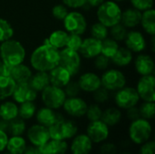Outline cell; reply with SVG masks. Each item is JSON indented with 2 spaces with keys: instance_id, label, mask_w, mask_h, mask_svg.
<instances>
[{
  "instance_id": "obj_17",
  "label": "cell",
  "mask_w": 155,
  "mask_h": 154,
  "mask_svg": "<svg viewBox=\"0 0 155 154\" xmlns=\"http://www.w3.org/2000/svg\"><path fill=\"white\" fill-rule=\"evenodd\" d=\"M37 96L38 93L35 91L28 83H24L16 84L11 97L14 102L20 104L25 102H35L37 99Z\"/></svg>"
},
{
  "instance_id": "obj_50",
  "label": "cell",
  "mask_w": 155,
  "mask_h": 154,
  "mask_svg": "<svg viewBox=\"0 0 155 154\" xmlns=\"http://www.w3.org/2000/svg\"><path fill=\"white\" fill-rule=\"evenodd\" d=\"M125 116L126 118L132 122V121H134V120H137L139 118H141V115H140V111H139V107L138 105L136 106H134V107H131L127 110H125Z\"/></svg>"
},
{
  "instance_id": "obj_46",
  "label": "cell",
  "mask_w": 155,
  "mask_h": 154,
  "mask_svg": "<svg viewBox=\"0 0 155 154\" xmlns=\"http://www.w3.org/2000/svg\"><path fill=\"white\" fill-rule=\"evenodd\" d=\"M64 93L66 95V97H74V96H78L80 94V93L82 92L79 84L77 83V81H73L71 80L64 88Z\"/></svg>"
},
{
  "instance_id": "obj_48",
  "label": "cell",
  "mask_w": 155,
  "mask_h": 154,
  "mask_svg": "<svg viewBox=\"0 0 155 154\" xmlns=\"http://www.w3.org/2000/svg\"><path fill=\"white\" fill-rule=\"evenodd\" d=\"M82 42H83L82 35L75 34H69L65 47L70 48V49L74 50V51H79L81 44H82Z\"/></svg>"
},
{
  "instance_id": "obj_23",
  "label": "cell",
  "mask_w": 155,
  "mask_h": 154,
  "mask_svg": "<svg viewBox=\"0 0 155 154\" xmlns=\"http://www.w3.org/2000/svg\"><path fill=\"white\" fill-rule=\"evenodd\" d=\"M142 13L141 11L132 7H128L125 10L122 11L121 21L120 23L123 24L127 29H134L140 25L141 19H142Z\"/></svg>"
},
{
  "instance_id": "obj_4",
  "label": "cell",
  "mask_w": 155,
  "mask_h": 154,
  "mask_svg": "<svg viewBox=\"0 0 155 154\" xmlns=\"http://www.w3.org/2000/svg\"><path fill=\"white\" fill-rule=\"evenodd\" d=\"M122 8L118 2L114 0H105L97 7V20L108 28L119 24L121 21Z\"/></svg>"
},
{
  "instance_id": "obj_47",
  "label": "cell",
  "mask_w": 155,
  "mask_h": 154,
  "mask_svg": "<svg viewBox=\"0 0 155 154\" xmlns=\"http://www.w3.org/2000/svg\"><path fill=\"white\" fill-rule=\"evenodd\" d=\"M132 6L141 12L153 8L154 0H130Z\"/></svg>"
},
{
  "instance_id": "obj_49",
  "label": "cell",
  "mask_w": 155,
  "mask_h": 154,
  "mask_svg": "<svg viewBox=\"0 0 155 154\" xmlns=\"http://www.w3.org/2000/svg\"><path fill=\"white\" fill-rule=\"evenodd\" d=\"M138 154H155V143L153 139L139 145Z\"/></svg>"
},
{
  "instance_id": "obj_43",
  "label": "cell",
  "mask_w": 155,
  "mask_h": 154,
  "mask_svg": "<svg viewBox=\"0 0 155 154\" xmlns=\"http://www.w3.org/2000/svg\"><path fill=\"white\" fill-rule=\"evenodd\" d=\"M110 93L108 90H106L104 87L101 86L99 89H97L96 91H94L93 93V99H94V102L95 103H98V104H104L106 103L109 100H110Z\"/></svg>"
},
{
  "instance_id": "obj_38",
  "label": "cell",
  "mask_w": 155,
  "mask_h": 154,
  "mask_svg": "<svg viewBox=\"0 0 155 154\" xmlns=\"http://www.w3.org/2000/svg\"><path fill=\"white\" fill-rule=\"evenodd\" d=\"M102 114H103V108L101 107V105L94 103L88 104L84 117L88 122H94V121L101 120Z\"/></svg>"
},
{
  "instance_id": "obj_56",
  "label": "cell",
  "mask_w": 155,
  "mask_h": 154,
  "mask_svg": "<svg viewBox=\"0 0 155 154\" xmlns=\"http://www.w3.org/2000/svg\"><path fill=\"white\" fill-rule=\"evenodd\" d=\"M8 124H9V122L0 119V130L5 132L6 133H7V130H8Z\"/></svg>"
},
{
  "instance_id": "obj_57",
  "label": "cell",
  "mask_w": 155,
  "mask_h": 154,
  "mask_svg": "<svg viewBox=\"0 0 155 154\" xmlns=\"http://www.w3.org/2000/svg\"><path fill=\"white\" fill-rule=\"evenodd\" d=\"M119 154H133V153H132V152H130V151H128V150L126 149V150H123V151H120Z\"/></svg>"
},
{
  "instance_id": "obj_59",
  "label": "cell",
  "mask_w": 155,
  "mask_h": 154,
  "mask_svg": "<svg viewBox=\"0 0 155 154\" xmlns=\"http://www.w3.org/2000/svg\"><path fill=\"white\" fill-rule=\"evenodd\" d=\"M116 2H124V1H126V0H114Z\"/></svg>"
},
{
  "instance_id": "obj_13",
  "label": "cell",
  "mask_w": 155,
  "mask_h": 154,
  "mask_svg": "<svg viewBox=\"0 0 155 154\" xmlns=\"http://www.w3.org/2000/svg\"><path fill=\"white\" fill-rule=\"evenodd\" d=\"M25 134L27 143L37 147H42L50 140L48 128L37 123L27 127Z\"/></svg>"
},
{
  "instance_id": "obj_35",
  "label": "cell",
  "mask_w": 155,
  "mask_h": 154,
  "mask_svg": "<svg viewBox=\"0 0 155 154\" xmlns=\"http://www.w3.org/2000/svg\"><path fill=\"white\" fill-rule=\"evenodd\" d=\"M27 129L26 122L20 117H16L15 119L9 122L7 134L9 136L12 135H24Z\"/></svg>"
},
{
  "instance_id": "obj_30",
  "label": "cell",
  "mask_w": 155,
  "mask_h": 154,
  "mask_svg": "<svg viewBox=\"0 0 155 154\" xmlns=\"http://www.w3.org/2000/svg\"><path fill=\"white\" fill-rule=\"evenodd\" d=\"M28 84L35 91H36L37 93H41L45 87L50 84L48 72L36 71L35 74H32Z\"/></svg>"
},
{
  "instance_id": "obj_41",
  "label": "cell",
  "mask_w": 155,
  "mask_h": 154,
  "mask_svg": "<svg viewBox=\"0 0 155 154\" xmlns=\"http://www.w3.org/2000/svg\"><path fill=\"white\" fill-rule=\"evenodd\" d=\"M14 35L12 25L5 18L0 17V43L11 39Z\"/></svg>"
},
{
  "instance_id": "obj_9",
  "label": "cell",
  "mask_w": 155,
  "mask_h": 154,
  "mask_svg": "<svg viewBox=\"0 0 155 154\" xmlns=\"http://www.w3.org/2000/svg\"><path fill=\"white\" fill-rule=\"evenodd\" d=\"M63 22L64 28L68 34L82 35L86 32L88 27L87 20L84 14L76 10L69 11Z\"/></svg>"
},
{
  "instance_id": "obj_29",
  "label": "cell",
  "mask_w": 155,
  "mask_h": 154,
  "mask_svg": "<svg viewBox=\"0 0 155 154\" xmlns=\"http://www.w3.org/2000/svg\"><path fill=\"white\" fill-rule=\"evenodd\" d=\"M134 60V53L126 47H119L115 54L111 58V63L118 67H126Z\"/></svg>"
},
{
  "instance_id": "obj_39",
  "label": "cell",
  "mask_w": 155,
  "mask_h": 154,
  "mask_svg": "<svg viewBox=\"0 0 155 154\" xmlns=\"http://www.w3.org/2000/svg\"><path fill=\"white\" fill-rule=\"evenodd\" d=\"M127 33H128V29L121 23L116 24L115 25L110 27V30H109L110 37L117 42L124 41Z\"/></svg>"
},
{
  "instance_id": "obj_52",
  "label": "cell",
  "mask_w": 155,
  "mask_h": 154,
  "mask_svg": "<svg viewBox=\"0 0 155 154\" xmlns=\"http://www.w3.org/2000/svg\"><path fill=\"white\" fill-rule=\"evenodd\" d=\"M8 137H9V135L5 132L0 130V154L5 151Z\"/></svg>"
},
{
  "instance_id": "obj_34",
  "label": "cell",
  "mask_w": 155,
  "mask_h": 154,
  "mask_svg": "<svg viewBox=\"0 0 155 154\" xmlns=\"http://www.w3.org/2000/svg\"><path fill=\"white\" fill-rule=\"evenodd\" d=\"M37 111V106L35 102H25L18 104V117L26 121L33 119Z\"/></svg>"
},
{
  "instance_id": "obj_36",
  "label": "cell",
  "mask_w": 155,
  "mask_h": 154,
  "mask_svg": "<svg viewBox=\"0 0 155 154\" xmlns=\"http://www.w3.org/2000/svg\"><path fill=\"white\" fill-rule=\"evenodd\" d=\"M119 47L120 46L117 41L114 40L111 37H106L105 39L102 41L101 54L111 59L115 54Z\"/></svg>"
},
{
  "instance_id": "obj_7",
  "label": "cell",
  "mask_w": 155,
  "mask_h": 154,
  "mask_svg": "<svg viewBox=\"0 0 155 154\" xmlns=\"http://www.w3.org/2000/svg\"><path fill=\"white\" fill-rule=\"evenodd\" d=\"M59 65L65 68L74 77L80 72L82 56L78 51L64 47L62 50H59Z\"/></svg>"
},
{
  "instance_id": "obj_44",
  "label": "cell",
  "mask_w": 155,
  "mask_h": 154,
  "mask_svg": "<svg viewBox=\"0 0 155 154\" xmlns=\"http://www.w3.org/2000/svg\"><path fill=\"white\" fill-rule=\"evenodd\" d=\"M111 64V59L106 57L105 55L100 54L96 57L94 58V66L96 70L105 71L109 68Z\"/></svg>"
},
{
  "instance_id": "obj_26",
  "label": "cell",
  "mask_w": 155,
  "mask_h": 154,
  "mask_svg": "<svg viewBox=\"0 0 155 154\" xmlns=\"http://www.w3.org/2000/svg\"><path fill=\"white\" fill-rule=\"evenodd\" d=\"M101 120L110 128L117 126L123 120V112L116 106H110L103 110Z\"/></svg>"
},
{
  "instance_id": "obj_16",
  "label": "cell",
  "mask_w": 155,
  "mask_h": 154,
  "mask_svg": "<svg viewBox=\"0 0 155 154\" xmlns=\"http://www.w3.org/2000/svg\"><path fill=\"white\" fill-rule=\"evenodd\" d=\"M125 47L135 54L143 52L147 47V41L143 34L138 30L128 31L124 39Z\"/></svg>"
},
{
  "instance_id": "obj_11",
  "label": "cell",
  "mask_w": 155,
  "mask_h": 154,
  "mask_svg": "<svg viewBox=\"0 0 155 154\" xmlns=\"http://www.w3.org/2000/svg\"><path fill=\"white\" fill-rule=\"evenodd\" d=\"M111 128L106 125L102 120L89 122L86 129L85 133L91 139L94 145H99L104 142L109 140L111 134Z\"/></svg>"
},
{
  "instance_id": "obj_40",
  "label": "cell",
  "mask_w": 155,
  "mask_h": 154,
  "mask_svg": "<svg viewBox=\"0 0 155 154\" xmlns=\"http://www.w3.org/2000/svg\"><path fill=\"white\" fill-rule=\"evenodd\" d=\"M141 118L152 121L154 118L155 103L154 102H143L139 106Z\"/></svg>"
},
{
  "instance_id": "obj_54",
  "label": "cell",
  "mask_w": 155,
  "mask_h": 154,
  "mask_svg": "<svg viewBox=\"0 0 155 154\" xmlns=\"http://www.w3.org/2000/svg\"><path fill=\"white\" fill-rule=\"evenodd\" d=\"M10 68L11 67L7 66L6 64H5V63L0 58V75L10 76Z\"/></svg>"
},
{
  "instance_id": "obj_37",
  "label": "cell",
  "mask_w": 155,
  "mask_h": 154,
  "mask_svg": "<svg viewBox=\"0 0 155 154\" xmlns=\"http://www.w3.org/2000/svg\"><path fill=\"white\" fill-rule=\"evenodd\" d=\"M90 34L91 36L103 41L104 39H105L106 37H108L109 35V28L107 26H105L104 25H103L102 23H100L99 21L94 22L91 27H90Z\"/></svg>"
},
{
  "instance_id": "obj_10",
  "label": "cell",
  "mask_w": 155,
  "mask_h": 154,
  "mask_svg": "<svg viewBox=\"0 0 155 154\" xmlns=\"http://www.w3.org/2000/svg\"><path fill=\"white\" fill-rule=\"evenodd\" d=\"M140 97L134 87L124 86L115 92L114 101L115 106L121 110H127L131 107L136 106L140 103Z\"/></svg>"
},
{
  "instance_id": "obj_2",
  "label": "cell",
  "mask_w": 155,
  "mask_h": 154,
  "mask_svg": "<svg viewBox=\"0 0 155 154\" xmlns=\"http://www.w3.org/2000/svg\"><path fill=\"white\" fill-rule=\"evenodd\" d=\"M25 56V48L19 41L11 38L0 43V58L7 66L13 67L24 63Z\"/></svg>"
},
{
  "instance_id": "obj_8",
  "label": "cell",
  "mask_w": 155,
  "mask_h": 154,
  "mask_svg": "<svg viewBox=\"0 0 155 154\" xmlns=\"http://www.w3.org/2000/svg\"><path fill=\"white\" fill-rule=\"evenodd\" d=\"M65 99L66 95L64 89L52 84H49L41 92V100L44 103V106L55 111L62 108Z\"/></svg>"
},
{
  "instance_id": "obj_6",
  "label": "cell",
  "mask_w": 155,
  "mask_h": 154,
  "mask_svg": "<svg viewBox=\"0 0 155 154\" xmlns=\"http://www.w3.org/2000/svg\"><path fill=\"white\" fill-rule=\"evenodd\" d=\"M100 77L102 86L109 92H116L124 87L127 84L125 74L117 68L106 69Z\"/></svg>"
},
{
  "instance_id": "obj_27",
  "label": "cell",
  "mask_w": 155,
  "mask_h": 154,
  "mask_svg": "<svg viewBox=\"0 0 155 154\" xmlns=\"http://www.w3.org/2000/svg\"><path fill=\"white\" fill-rule=\"evenodd\" d=\"M28 143L24 135H12L8 137L5 151L13 154H24Z\"/></svg>"
},
{
  "instance_id": "obj_18",
  "label": "cell",
  "mask_w": 155,
  "mask_h": 154,
  "mask_svg": "<svg viewBox=\"0 0 155 154\" xmlns=\"http://www.w3.org/2000/svg\"><path fill=\"white\" fill-rule=\"evenodd\" d=\"M77 83L81 91L88 93H93L94 91H96L102 86L100 75L94 72L84 73L78 78Z\"/></svg>"
},
{
  "instance_id": "obj_3",
  "label": "cell",
  "mask_w": 155,
  "mask_h": 154,
  "mask_svg": "<svg viewBox=\"0 0 155 154\" xmlns=\"http://www.w3.org/2000/svg\"><path fill=\"white\" fill-rule=\"evenodd\" d=\"M128 140L134 145H141L152 139L153 125L151 121L139 118L130 122L127 129Z\"/></svg>"
},
{
  "instance_id": "obj_14",
  "label": "cell",
  "mask_w": 155,
  "mask_h": 154,
  "mask_svg": "<svg viewBox=\"0 0 155 154\" xmlns=\"http://www.w3.org/2000/svg\"><path fill=\"white\" fill-rule=\"evenodd\" d=\"M143 102H155V77L153 74L141 76L135 87Z\"/></svg>"
},
{
  "instance_id": "obj_20",
  "label": "cell",
  "mask_w": 155,
  "mask_h": 154,
  "mask_svg": "<svg viewBox=\"0 0 155 154\" xmlns=\"http://www.w3.org/2000/svg\"><path fill=\"white\" fill-rule=\"evenodd\" d=\"M134 69L140 76L153 74L155 64L153 56L148 54L140 53L134 59Z\"/></svg>"
},
{
  "instance_id": "obj_15",
  "label": "cell",
  "mask_w": 155,
  "mask_h": 154,
  "mask_svg": "<svg viewBox=\"0 0 155 154\" xmlns=\"http://www.w3.org/2000/svg\"><path fill=\"white\" fill-rule=\"evenodd\" d=\"M69 152L71 154H91L94 151V144L85 133H78L70 140Z\"/></svg>"
},
{
  "instance_id": "obj_42",
  "label": "cell",
  "mask_w": 155,
  "mask_h": 154,
  "mask_svg": "<svg viewBox=\"0 0 155 154\" xmlns=\"http://www.w3.org/2000/svg\"><path fill=\"white\" fill-rule=\"evenodd\" d=\"M119 144H116L114 142L109 140L104 142L103 143L99 144V154H119L120 152Z\"/></svg>"
},
{
  "instance_id": "obj_25",
  "label": "cell",
  "mask_w": 155,
  "mask_h": 154,
  "mask_svg": "<svg viewBox=\"0 0 155 154\" xmlns=\"http://www.w3.org/2000/svg\"><path fill=\"white\" fill-rule=\"evenodd\" d=\"M33 74L32 69L24 63L10 68V77L17 84L28 83Z\"/></svg>"
},
{
  "instance_id": "obj_53",
  "label": "cell",
  "mask_w": 155,
  "mask_h": 154,
  "mask_svg": "<svg viewBox=\"0 0 155 154\" xmlns=\"http://www.w3.org/2000/svg\"><path fill=\"white\" fill-rule=\"evenodd\" d=\"M24 154H42V152H41L40 147H37V146L28 143Z\"/></svg>"
},
{
  "instance_id": "obj_1",
  "label": "cell",
  "mask_w": 155,
  "mask_h": 154,
  "mask_svg": "<svg viewBox=\"0 0 155 154\" xmlns=\"http://www.w3.org/2000/svg\"><path fill=\"white\" fill-rule=\"evenodd\" d=\"M30 64L35 71L49 72L59 64V50L45 43L36 47L31 54Z\"/></svg>"
},
{
  "instance_id": "obj_51",
  "label": "cell",
  "mask_w": 155,
  "mask_h": 154,
  "mask_svg": "<svg viewBox=\"0 0 155 154\" xmlns=\"http://www.w3.org/2000/svg\"><path fill=\"white\" fill-rule=\"evenodd\" d=\"M63 4L66 5L68 8L72 9H79L85 5L86 0H62Z\"/></svg>"
},
{
  "instance_id": "obj_58",
  "label": "cell",
  "mask_w": 155,
  "mask_h": 154,
  "mask_svg": "<svg viewBox=\"0 0 155 154\" xmlns=\"http://www.w3.org/2000/svg\"><path fill=\"white\" fill-rule=\"evenodd\" d=\"M1 154H13V153H10V152H6V151H5L4 152H2Z\"/></svg>"
},
{
  "instance_id": "obj_19",
  "label": "cell",
  "mask_w": 155,
  "mask_h": 154,
  "mask_svg": "<svg viewBox=\"0 0 155 154\" xmlns=\"http://www.w3.org/2000/svg\"><path fill=\"white\" fill-rule=\"evenodd\" d=\"M101 48L102 41L89 36L83 39L81 47L78 52L80 55L85 59H94L101 54Z\"/></svg>"
},
{
  "instance_id": "obj_45",
  "label": "cell",
  "mask_w": 155,
  "mask_h": 154,
  "mask_svg": "<svg viewBox=\"0 0 155 154\" xmlns=\"http://www.w3.org/2000/svg\"><path fill=\"white\" fill-rule=\"evenodd\" d=\"M69 10L66 5L64 4H57L52 7V15L54 18L59 21H63L66 15L68 14Z\"/></svg>"
},
{
  "instance_id": "obj_22",
  "label": "cell",
  "mask_w": 155,
  "mask_h": 154,
  "mask_svg": "<svg viewBox=\"0 0 155 154\" xmlns=\"http://www.w3.org/2000/svg\"><path fill=\"white\" fill-rule=\"evenodd\" d=\"M48 74L50 79V84L59 88H64L73 78L70 73L59 64L53 68L51 71H49Z\"/></svg>"
},
{
  "instance_id": "obj_12",
  "label": "cell",
  "mask_w": 155,
  "mask_h": 154,
  "mask_svg": "<svg viewBox=\"0 0 155 154\" xmlns=\"http://www.w3.org/2000/svg\"><path fill=\"white\" fill-rule=\"evenodd\" d=\"M87 107V102L79 95L74 97H66L62 106L66 115L74 119H80L84 117Z\"/></svg>"
},
{
  "instance_id": "obj_31",
  "label": "cell",
  "mask_w": 155,
  "mask_h": 154,
  "mask_svg": "<svg viewBox=\"0 0 155 154\" xmlns=\"http://www.w3.org/2000/svg\"><path fill=\"white\" fill-rule=\"evenodd\" d=\"M68 33L65 30L58 29L51 33L49 37L46 39L47 43L54 47L57 50H62L66 46L67 39H68Z\"/></svg>"
},
{
  "instance_id": "obj_28",
  "label": "cell",
  "mask_w": 155,
  "mask_h": 154,
  "mask_svg": "<svg viewBox=\"0 0 155 154\" xmlns=\"http://www.w3.org/2000/svg\"><path fill=\"white\" fill-rule=\"evenodd\" d=\"M18 117V104L10 100H5L0 103V119L10 122Z\"/></svg>"
},
{
  "instance_id": "obj_21",
  "label": "cell",
  "mask_w": 155,
  "mask_h": 154,
  "mask_svg": "<svg viewBox=\"0 0 155 154\" xmlns=\"http://www.w3.org/2000/svg\"><path fill=\"white\" fill-rule=\"evenodd\" d=\"M63 116V114L57 113L55 110H53L46 106H43L37 109L34 118L35 119V122L37 123L48 128Z\"/></svg>"
},
{
  "instance_id": "obj_33",
  "label": "cell",
  "mask_w": 155,
  "mask_h": 154,
  "mask_svg": "<svg viewBox=\"0 0 155 154\" xmlns=\"http://www.w3.org/2000/svg\"><path fill=\"white\" fill-rule=\"evenodd\" d=\"M16 86V83L10 76L0 75V101L10 98Z\"/></svg>"
},
{
  "instance_id": "obj_55",
  "label": "cell",
  "mask_w": 155,
  "mask_h": 154,
  "mask_svg": "<svg viewBox=\"0 0 155 154\" xmlns=\"http://www.w3.org/2000/svg\"><path fill=\"white\" fill-rule=\"evenodd\" d=\"M104 1L105 0H86V4L85 5H87L90 7L95 8V7H98L100 5H102Z\"/></svg>"
},
{
  "instance_id": "obj_32",
  "label": "cell",
  "mask_w": 155,
  "mask_h": 154,
  "mask_svg": "<svg viewBox=\"0 0 155 154\" xmlns=\"http://www.w3.org/2000/svg\"><path fill=\"white\" fill-rule=\"evenodd\" d=\"M140 25L146 34L151 36L155 34V11L153 8L146 10L142 13V19Z\"/></svg>"
},
{
  "instance_id": "obj_24",
  "label": "cell",
  "mask_w": 155,
  "mask_h": 154,
  "mask_svg": "<svg viewBox=\"0 0 155 154\" xmlns=\"http://www.w3.org/2000/svg\"><path fill=\"white\" fill-rule=\"evenodd\" d=\"M40 149L42 154H68L69 144L66 141L50 139Z\"/></svg>"
},
{
  "instance_id": "obj_5",
  "label": "cell",
  "mask_w": 155,
  "mask_h": 154,
  "mask_svg": "<svg viewBox=\"0 0 155 154\" xmlns=\"http://www.w3.org/2000/svg\"><path fill=\"white\" fill-rule=\"evenodd\" d=\"M48 131L50 139L68 142L79 133V127L73 119H66L63 116L48 127Z\"/></svg>"
}]
</instances>
